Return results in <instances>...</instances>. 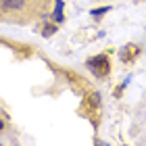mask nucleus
Here are the masks:
<instances>
[{
	"label": "nucleus",
	"mask_w": 146,
	"mask_h": 146,
	"mask_svg": "<svg viewBox=\"0 0 146 146\" xmlns=\"http://www.w3.org/2000/svg\"><path fill=\"white\" fill-rule=\"evenodd\" d=\"M136 52H138V50H136V46H127V50H123V52H121V58H123V61H129L131 56H136Z\"/></svg>",
	"instance_id": "7ed1b4c3"
},
{
	"label": "nucleus",
	"mask_w": 146,
	"mask_h": 146,
	"mask_svg": "<svg viewBox=\"0 0 146 146\" xmlns=\"http://www.w3.org/2000/svg\"><path fill=\"white\" fill-rule=\"evenodd\" d=\"M88 67H90V71L94 73V75H98V77H104L109 73V58L107 56H94V58H90L88 61Z\"/></svg>",
	"instance_id": "f257e3e1"
},
{
	"label": "nucleus",
	"mask_w": 146,
	"mask_h": 146,
	"mask_svg": "<svg viewBox=\"0 0 146 146\" xmlns=\"http://www.w3.org/2000/svg\"><path fill=\"white\" fill-rule=\"evenodd\" d=\"M2 6L4 9H21L23 0H2Z\"/></svg>",
	"instance_id": "f03ea898"
},
{
	"label": "nucleus",
	"mask_w": 146,
	"mask_h": 146,
	"mask_svg": "<svg viewBox=\"0 0 146 146\" xmlns=\"http://www.w3.org/2000/svg\"><path fill=\"white\" fill-rule=\"evenodd\" d=\"M107 11H109V6H104V9H98V11H92V15H96V17H98V15H102V13H107Z\"/></svg>",
	"instance_id": "20e7f679"
},
{
	"label": "nucleus",
	"mask_w": 146,
	"mask_h": 146,
	"mask_svg": "<svg viewBox=\"0 0 146 146\" xmlns=\"http://www.w3.org/2000/svg\"><path fill=\"white\" fill-rule=\"evenodd\" d=\"M52 34H54V27H46L44 29V36H52Z\"/></svg>",
	"instance_id": "39448f33"
}]
</instances>
